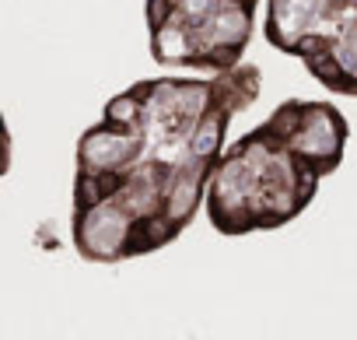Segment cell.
I'll use <instances>...</instances> for the list:
<instances>
[{
    "instance_id": "5b68a950",
    "label": "cell",
    "mask_w": 357,
    "mask_h": 340,
    "mask_svg": "<svg viewBox=\"0 0 357 340\" xmlns=\"http://www.w3.org/2000/svg\"><path fill=\"white\" fill-rule=\"evenodd\" d=\"M11 158H15V137H11V126L0 112V176L11 172Z\"/></svg>"
},
{
    "instance_id": "7a4b0ae2",
    "label": "cell",
    "mask_w": 357,
    "mask_h": 340,
    "mask_svg": "<svg viewBox=\"0 0 357 340\" xmlns=\"http://www.w3.org/2000/svg\"><path fill=\"white\" fill-rule=\"evenodd\" d=\"M347 137V116L333 102H280L221 151L204 197L211 225L228 239L291 225L340 168Z\"/></svg>"
},
{
    "instance_id": "6da1fadb",
    "label": "cell",
    "mask_w": 357,
    "mask_h": 340,
    "mask_svg": "<svg viewBox=\"0 0 357 340\" xmlns=\"http://www.w3.org/2000/svg\"><path fill=\"white\" fill-rule=\"evenodd\" d=\"M263 88L252 64L207 77H147L77 137L70 242L88 263L172 246L197 218L225 133Z\"/></svg>"
},
{
    "instance_id": "277c9868",
    "label": "cell",
    "mask_w": 357,
    "mask_h": 340,
    "mask_svg": "<svg viewBox=\"0 0 357 340\" xmlns=\"http://www.w3.org/2000/svg\"><path fill=\"white\" fill-rule=\"evenodd\" d=\"M263 36L326 91L357 98V0H266Z\"/></svg>"
},
{
    "instance_id": "3957f363",
    "label": "cell",
    "mask_w": 357,
    "mask_h": 340,
    "mask_svg": "<svg viewBox=\"0 0 357 340\" xmlns=\"http://www.w3.org/2000/svg\"><path fill=\"white\" fill-rule=\"evenodd\" d=\"M259 0H144L151 57L161 67L221 74L242 64Z\"/></svg>"
}]
</instances>
